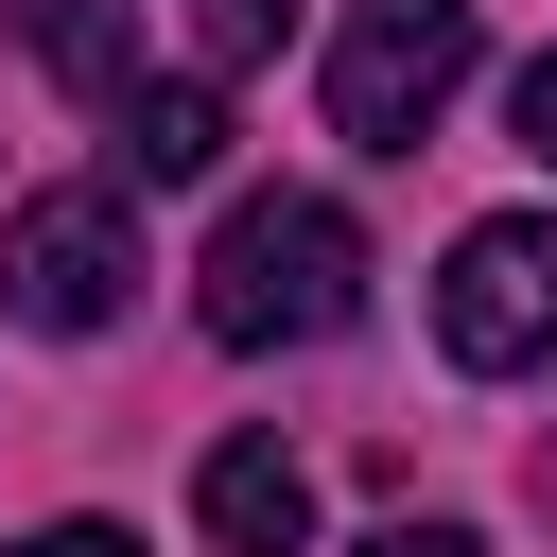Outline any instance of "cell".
<instances>
[{
	"label": "cell",
	"mask_w": 557,
	"mask_h": 557,
	"mask_svg": "<svg viewBox=\"0 0 557 557\" xmlns=\"http://www.w3.org/2000/svg\"><path fill=\"white\" fill-rule=\"evenodd\" d=\"M191 313H209V348H331L366 313V226L331 191H244L191 261Z\"/></svg>",
	"instance_id": "1"
},
{
	"label": "cell",
	"mask_w": 557,
	"mask_h": 557,
	"mask_svg": "<svg viewBox=\"0 0 557 557\" xmlns=\"http://www.w3.org/2000/svg\"><path fill=\"white\" fill-rule=\"evenodd\" d=\"M470 70H487L470 0H348V35H331V139L348 157H418Z\"/></svg>",
	"instance_id": "2"
},
{
	"label": "cell",
	"mask_w": 557,
	"mask_h": 557,
	"mask_svg": "<svg viewBox=\"0 0 557 557\" xmlns=\"http://www.w3.org/2000/svg\"><path fill=\"white\" fill-rule=\"evenodd\" d=\"M435 348H453L470 383L557 366V226H540V209H487V226L435 261Z\"/></svg>",
	"instance_id": "3"
},
{
	"label": "cell",
	"mask_w": 557,
	"mask_h": 557,
	"mask_svg": "<svg viewBox=\"0 0 557 557\" xmlns=\"http://www.w3.org/2000/svg\"><path fill=\"white\" fill-rule=\"evenodd\" d=\"M139 296V191H35L0 226V313L17 331H104Z\"/></svg>",
	"instance_id": "4"
},
{
	"label": "cell",
	"mask_w": 557,
	"mask_h": 557,
	"mask_svg": "<svg viewBox=\"0 0 557 557\" xmlns=\"http://www.w3.org/2000/svg\"><path fill=\"white\" fill-rule=\"evenodd\" d=\"M104 139H122V191H191V174H226V87L209 70H139L104 104Z\"/></svg>",
	"instance_id": "5"
},
{
	"label": "cell",
	"mask_w": 557,
	"mask_h": 557,
	"mask_svg": "<svg viewBox=\"0 0 557 557\" xmlns=\"http://www.w3.org/2000/svg\"><path fill=\"white\" fill-rule=\"evenodd\" d=\"M191 522H209L226 557H296V540H313V470H296L278 435H226V453L191 470Z\"/></svg>",
	"instance_id": "6"
},
{
	"label": "cell",
	"mask_w": 557,
	"mask_h": 557,
	"mask_svg": "<svg viewBox=\"0 0 557 557\" xmlns=\"http://www.w3.org/2000/svg\"><path fill=\"white\" fill-rule=\"evenodd\" d=\"M35 70L87 87V104H122L139 87V0H35Z\"/></svg>",
	"instance_id": "7"
},
{
	"label": "cell",
	"mask_w": 557,
	"mask_h": 557,
	"mask_svg": "<svg viewBox=\"0 0 557 557\" xmlns=\"http://www.w3.org/2000/svg\"><path fill=\"white\" fill-rule=\"evenodd\" d=\"M348 557H487L470 522H383V540H348Z\"/></svg>",
	"instance_id": "8"
},
{
	"label": "cell",
	"mask_w": 557,
	"mask_h": 557,
	"mask_svg": "<svg viewBox=\"0 0 557 557\" xmlns=\"http://www.w3.org/2000/svg\"><path fill=\"white\" fill-rule=\"evenodd\" d=\"M17 557H139V540H122V522H35Z\"/></svg>",
	"instance_id": "9"
},
{
	"label": "cell",
	"mask_w": 557,
	"mask_h": 557,
	"mask_svg": "<svg viewBox=\"0 0 557 557\" xmlns=\"http://www.w3.org/2000/svg\"><path fill=\"white\" fill-rule=\"evenodd\" d=\"M522 157H540V174H557V52H540V70H522Z\"/></svg>",
	"instance_id": "10"
}]
</instances>
